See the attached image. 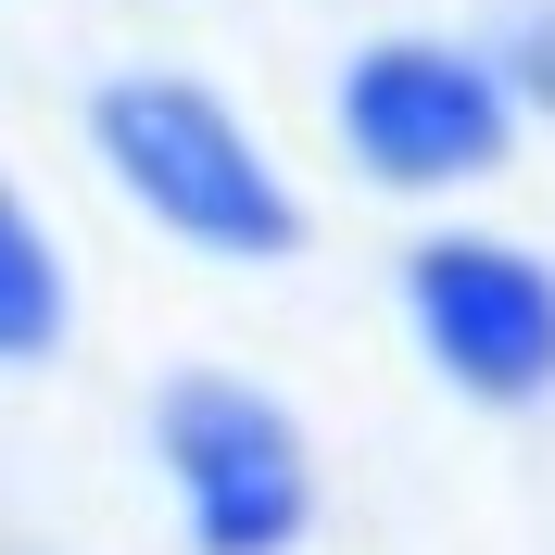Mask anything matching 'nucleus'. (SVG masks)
I'll use <instances>...</instances> for the list:
<instances>
[{"label":"nucleus","mask_w":555,"mask_h":555,"mask_svg":"<svg viewBox=\"0 0 555 555\" xmlns=\"http://www.w3.org/2000/svg\"><path fill=\"white\" fill-rule=\"evenodd\" d=\"M64 315H76V278L51 253V228L26 215V190L0 177V366H51L64 353Z\"/></svg>","instance_id":"39448f33"},{"label":"nucleus","mask_w":555,"mask_h":555,"mask_svg":"<svg viewBox=\"0 0 555 555\" xmlns=\"http://www.w3.org/2000/svg\"><path fill=\"white\" fill-rule=\"evenodd\" d=\"M404 328L429 353V379L467 391L492 416L555 404V266L492 228H429L404 253Z\"/></svg>","instance_id":"20e7f679"},{"label":"nucleus","mask_w":555,"mask_h":555,"mask_svg":"<svg viewBox=\"0 0 555 555\" xmlns=\"http://www.w3.org/2000/svg\"><path fill=\"white\" fill-rule=\"evenodd\" d=\"M328 127H341L353 177L366 190H404V203H442V190H480L505 152H518V102L505 76L480 64V38H366L328 89Z\"/></svg>","instance_id":"7ed1b4c3"},{"label":"nucleus","mask_w":555,"mask_h":555,"mask_svg":"<svg viewBox=\"0 0 555 555\" xmlns=\"http://www.w3.org/2000/svg\"><path fill=\"white\" fill-rule=\"evenodd\" d=\"M89 152L165 241L215 253V266H291L304 253V190L278 177V152L253 139V114L215 76L127 64L89 89Z\"/></svg>","instance_id":"f257e3e1"},{"label":"nucleus","mask_w":555,"mask_h":555,"mask_svg":"<svg viewBox=\"0 0 555 555\" xmlns=\"http://www.w3.org/2000/svg\"><path fill=\"white\" fill-rule=\"evenodd\" d=\"M480 64L505 76L518 127H530V114H555V0H518V13H505V26L480 38Z\"/></svg>","instance_id":"423d86ee"},{"label":"nucleus","mask_w":555,"mask_h":555,"mask_svg":"<svg viewBox=\"0 0 555 555\" xmlns=\"http://www.w3.org/2000/svg\"><path fill=\"white\" fill-rule=\"evenodd\" d=\"M152 467L177 492L190 555H291L315 530V442L241 366H177L152 391Z\"/></svg>","instance_id":"f03ea898"}]
</instances>
